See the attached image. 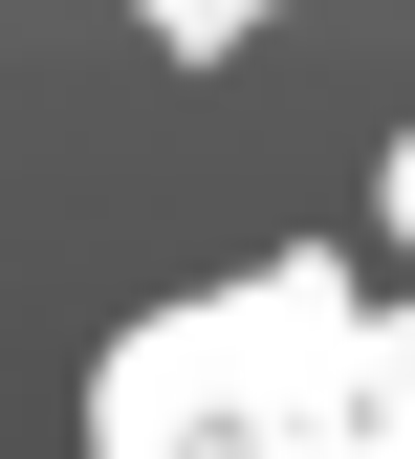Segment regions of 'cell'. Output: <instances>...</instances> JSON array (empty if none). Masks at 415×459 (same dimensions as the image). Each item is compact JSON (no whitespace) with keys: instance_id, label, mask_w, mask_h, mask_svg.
<instances>
[{"instance_id":"cell-2","label":"cell","mask_w":415,"mask_h":459,"mask_svg":"<svg viewBox=\"0 0 415 459\" xmlns=\"http://www.w3.org/2000/svg\"><path fill=\"white\" fill-rule=\"evenodd\" d=\"M132 22L175 44V66H219V44H241V22H263V0H132Z\"/></svg>"},{"instance_id":"cell-3","label":"cell","mask_w":415,"mask_h":459,"mask_svg":"<svg viewBox=\"0 0 415 459\" xmlns=\"http://www.w3.org/2000/svg\"><path fill=\"white\" fill-rule=\"evenodd\" d=\"M393 219H415V153H393Z\"/></svg>"},{"instance_id":"cell-1","label":"cell","mask_w":415,"mask_h":459,"mask_svg":"<svg viewBox=\"0 0 415 459\" xmlns=\"http://www.w3.org/2000/svg\"><path fill=\"white\" fill-rule=\"evenodd\" d=\"M88 459H415V328L350 307V263L197 284L88 372Z\"/></svg>"}]
</instances>
